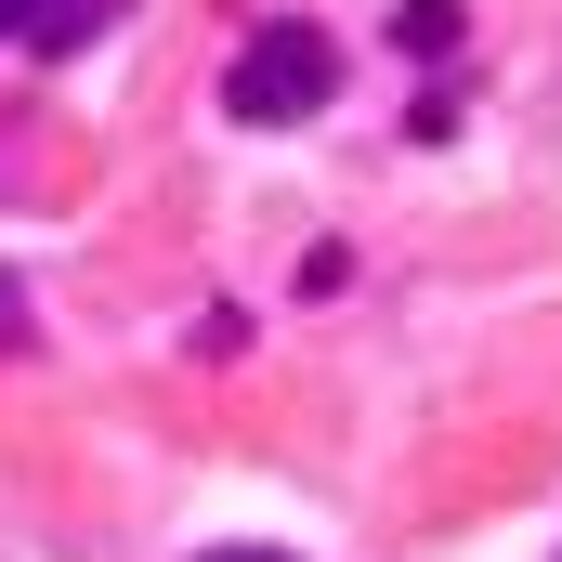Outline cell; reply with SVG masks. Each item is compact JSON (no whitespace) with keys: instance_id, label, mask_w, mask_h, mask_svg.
I'll use <instances>...</instances> for the list:
<instances>
[{"instance_id":"3957f363","label":"cell","mask_w":562,"mask_h":562,"mask_svg":"<svg viewBox=\"0 0 562 562\" xmlns=\"http://www.w3.org/2000/svg\"><path fill=\"white\" fill-rule=\"evenodd\" d=\"M393 40H406V53H458V40H471V13H458V0H406V13H393Z\"/></svg>"},{"instance_id":"5b68a950","label":"cell","mask_w":562,"mask_h":562,"mask_svg":"<svg viewBox=\"0 0 562 562\" xmlns=\"http://www.w3.org/2000/svg\"><path fill=\"white\" fill-rule=\"evenodd\" d=\"M13 26H26V0H0V40H13Z\"/></svg>"},{"instance_id":"6da1fadb","label":"cell","mask_w":562,"mask_h":562,"mask_svg":"<svg viewBox=\"0 0 562 562\" xmlns=\"http://www.w3.org/2000/svg\"><path fill=\"white\" fill-rule=\"evenodd\" d=\"M327 92H340V40H327V26H301V13H288V26H262V40L223 66V105H236L249 132H288V119H314Z\"/></svg>"},{"instance_id":"7a4b0ae2","label":"cell","mask_w":562,"mask_h":562,"mask_svg":"<svg viewBox=\"0 0 562 562\" xmlns=\"http://www.w3.org/2000/svg\"><path fill=\"white\" fill-rule=\"evenodd\" d=\"M119 13H132V0H26V40H40V53H79V40H105Z\"/></svg>"},{"instance_id":"277c9868","label":"cell","mask_w":562,"mask_h":562,"mask_svg":"<svg viewBox=\"0 0 562 562\" xmlns=\"http://www.w3.org/2000/svg\"><path fill=\"white\" fill-rule=\"evenodd\" d=\"M196 562H276V550H196Z\"/></svg>"}]
</instances>
